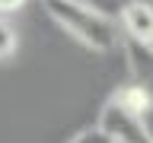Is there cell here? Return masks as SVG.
<instances>
[{
	"instance_id": "9c48e42d",
	"label": "cell",
	"mask_w": 153,
	"mask_h": 143,
	"mask_svg": "<svg viewBox=\"0 0 153 143\" xmlns=\"http://www.w3.org/2000/svg\"><path fill=\"white\" fill-rule=\"evenodd\" d=\"M29 0H0V16H7V13H16V10H22Z\"/></svg>"
},
{
	"instance_id": "277c9868",
	"label": "cell",
	"mask_w": 153,
	"mask_h": 143,
	"mask_svg": "<svg viewBox=\"0 0 153 143\" xmlns=\"http://www.w3.org/2000/svg\"><path fill=\"white\" fill-rule=\"evenodd\" d=\"M121 51H124V57H128V73H131V83L140 86L143 92L153 99V48L121 38Z\"/></svg>"
},
{
	"instance_id": "3957f363",
	"label": "cell",
	"mask_w": 153,
	"mask_h": 143,
	"mask_svg": "<svg viewBox=\"0 0 153 143\" xmlns=\"http://www.w3.org/2000/svg\"><path fill=\"white\" fill-rule=\"evenodd\" d=\"M115 22L121 29V38L153 48V0H134V3H128L118 13Z\"/></svg>"
},
{
	"instance_id": "7a4b0ae2",
	"label": "cell",
	"mask_w": 153,
	"mask_h": 143,
	"mask_svg": "<svg viewBox=\"0 0 153 143\" xmlns=\"http://www.w3.org/2000/svg\"><path fill=\"white\" fill-rule=\"evenodd\" d=\"M96 127L108 137V143H147L143 127H140V114L131 111V108H124L121 102H115L112 95L105 99Z\"/></svg>"
},
{
	"instance_id": "6da1fadb",
	"label": "cell",
	"mask_w": 153,
	"mask_h": 143,
	"mask_svg": "<svg viewBox=\"0 0 153 143\" xmlns=\"http://www.w3.org/2000/svg\"><path fill=\"white\" fill-rule=\"evenodd\" d=\"M42 10L64 29L70 38H76L83 48L96 54H108L121 48V29L118 22L93 7H86L83 0H42Z\"/></svg>"
},
{
	"instance_id": "8992f818",
	"label": "cell",
	"mask_w": 153,
	"mask_h": 143,
	"mask_svg": "<svg viewBox=\"0 0 153 143\" xmlns=\"http://www.w3.org/2000/svg\"><path fill=\"white\" fill-rule=\"evenodd\" d=\"M86 7H93L96 13H102V16L108 19H118V13H121L128 3H134V0H83Z\"/></svg>"
},
{
	"instance_id": "ba28073f",
	"label": "cell",
	"mask_w": 153,
	"mask_h": 143,
	"mask_svg": "<svg viewBox=\"0 0 153 143\" xmlns=\"http://www.w3.org/2000/svg\"><path fill=\"white\" fill-rule=\"evenodd\" d=\"M140 127H143V137H147V143H153V99L143 105V111H140Z\"/></svg>"
},
{
	"instance_id": "52a82bcc",
	"label": "cell",
	"mask_w": 153,
	"mask_h": 143,
	"mask_svg": "<svg viewBox=\"0 0 153 143\" xmlns=\"http://www.w3.org/2000/svg\"><path fill=\"white\" fill-rule=\"evenodd\" d=\"M67 143H108V137H105L99 127H83V130H76Z\"/></svg>"
},
{
	"instance_id": "5b68a950",
	"label": "cell",
	"mask_w": 153,
	"mask_h": 143,
	"mask_svg": "<svg viewBox=\"0 0 153 143\" xmlns=\"http://www.w3.org/2000/svg\"><path fill=\"white\" fill-rule=\"evenodd\" d=\"M19 48V35L7 16H0V60H10Z\"/></svg>"
}]
</instances>
